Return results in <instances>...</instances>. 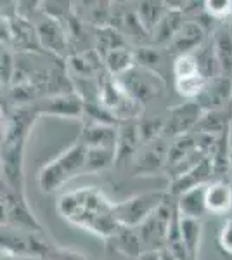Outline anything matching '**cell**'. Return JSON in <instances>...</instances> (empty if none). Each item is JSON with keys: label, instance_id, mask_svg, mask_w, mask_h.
Returning a JSON list of instances; mask_svg holds the SVG:
<instances>
[{"label": "cell", "instance_id": "cell-11", "mask_svg": "<svg viewBox=\"0 0 232 260\" xmlns=\"http://www.w3.org/2000/svg\"><path fill=\"white\" fill-rule=\"evenodd\" d=\"M85 148H108L115 149L118 144V127L111 123H94L87 121L78 137Z\"/></svg>", "mask_w": 232, "mask_h": 260}, {"label": "cell", "instance_id": "cell-18", "mask_svg": "<svg viewBox=\"0 0 232 260\" xmlns=\"http://www.w3.org/2000/svg\"><path fill=\"white\" fill-rule=\"evenodd\" d=\"M104 66L111 75H115V78L121 77L123 73H126L130 68L136 66V52L128 49V45L120 49H115L113 52H109L104 57Z\"/></svg>", "mask_w": 232, "mask_h": 260}, {"label": "cell", "instance_id": "cell-13", "mask_svg": "<svg viewBox=\"0 0 232 260\" xmlns=\"http://www.w3.org/2000/svg\"><path fill=\"white\" fill-rule=\"evenodd\" d=\"M175 207L179 217H182V219L201 220L205 213L208 212V208H206V186L194 187V189L177 196Z\"/></svg>", "mask_w": 232, "mask_h": 260}, {"label": "cell", "instance_id": "cell-33", "mask_svg": "<svg viewBox=\"0 0 232 260\" xmlns=\"http://www.w3.org/2000/svg\"><path fill=\"white\" fill-rule=\"evenodd\" d=\"M227 141H229L230 156H232V115H230V121H229V130H227Z\"/></svg>", "mask_w": 232, "mask_h": 260}, {"label": "cell", "instance_id": "cell-23", "mask_svg": "<svg viewBox=\"0 0 232 260\" xmlns=\"http://www.w3.org/2000/svg\"><path fill=\"white\" fill-rule=\"evenodd\" d=\"M168 7L164 2H141L137 7V16L141 19V23L144 24V28L149 33H153V30L158 26V23L161 21V18L167 14Z\"/></svg>", "mask_w": 232, "mask_h": 260}, {"label": "cell", "instance_id": "cell-29", "mask_svg": "<svg viewBox=\"0 0 232 260\" xmlns=\"http://www.w3.org/2000/svg\"><path fill=\"white\" fill-rule=\"evenodd\" d=\"M47 260H88V257L77 250L64 248V246H52Z\"/></svg>", "mask_w": 232, "mask_h": 260}, {"label": "cell", "instance_id": "cell-30", "mask_svg": "<svg viewBox=\"0 0 232 260\" xmlns=\"http://www.w3.org/2000/svg\"><path fill=\"white\" fill-rule=\"evenodd\" d=\"M218 246L223 253L232 257V219H227L218 234Z\"/></svg>", "mask_w": 232, "mask_h": 260}, {"label": "cell", "instance_id": "cell-8", "mask_svg": "<svg viewBox=\"0 0 232 260\" xmlns=\"http://www.w3.org/2000/svg\"><path fill=\"white\" fill-rule=\"evenodd\" d=\"M196 103L203 108V111H225L232 104V78L217 77L208 80Z\"/></svg>", "mask_w": 232, "mask_h": 260}, {"label": "cell", "instance_id": "cell-19", "mask_svg": "<svg viewBox=\"0 0 232 260\" xmlns=\"http://www.w3.org/2000/svg\"><path fill=\"white\" fill-rule=\"evenodd\" d=\"M179 224H180V231H182V238L185 243L189 260H196L197 251H200L201 234H203V224H201V220L182 219V217H179Z\"/></svg>", "mask_w": 232, "mask_h": 260}, {"label": "cell", "instance_id": "cell-12", "mask_svg": "<svg viewBox=\"0 0 232 260\" xmlns=\"http://www.w3.org/2000/svg\"><path fill=\"white\" fill-rule=\"evenodd\" d=\"M213 175H215V172H213L212 160L206 156L205 160L197 167H194L191 172H187V174L182 175V177L172 180V186H170V191L168 192L174 196H180V194H184L185 191L194 189V187L208 186Z\"/></svg>", "mask_w": 232, "mask_h": 260}, {"label": "cell", "instance_id": "cell-4", "mask_svg": "<svg viewBox=\"0 0 232 260\" xmlns=\"http://www.w3.org/2000/svg\"><path fill=\"white\" fill-rule=\"evenodd\" d=\"M116 82L126 92V95H130L141 106L159 98L163 94L164 87H167L159 71L147 70L137 64L121 75V77H118Z\"/></svg>", "mask_w": 232, "mask_h": 260}, {"label": "cell", "instance_id": "cell-26", "mask_svg": "<svg viewBox=\"0 0 232 260\" xmlns=\"http://www.w3.org/2000/svg\"><path fill=\"white\" fill-rule=\"evenodd\" d=\"M174 75L175 80H182V78L194 77V75L200 73V64H197L196 56L192 54H182V56H177L174 62Z\"/></svg>", "mask_w": 232, "mask_h": 260}, {"label": "cell", "instance_id": "cell-21", "mask_svg": "<svg viewBox=\"0 0 232 260\" xmlns=\"http://www.w3.org/2000/svg\"><path fill=\"white\" fill-rule=\"evenodd\" d=\"M95 33H97L95 35L97 54H99V57H103V59L115 49L125 47L126 45L123 35H120V30H116V28H113V26L97 28Z\"/></svg>", "mask_w": 232, "mask_h": 260}, {"label": "cell", "instance_id": "cell-15", "mask_svg": "<svg viewBox=\"0 0 232 260\" xmlns=\"http://www.w3.org/2000/svg\"><path fill=\"white\" fill-rule=\"evenodd\" d=\"M206 208L210 213L222 215L232 210V184L217 179L206 186Z\"/></svg>", "mask_w": 232, "mask_h": 260}, {"label": "cell", "instance_id": "cell-32", "mask_svg": "<svg viewBox=\"0 0 232 260\" xmlns=\"http://www.w3.org/2000/svg\"><path fill=\"white\" fill-rule=\"evenodd\" d=\"M2 260H23V257H19V255H14V253H9V251H4L2 250Z\"/></svg>", "mask_w": 232, "mask_h": 260}, {"label": "cell", "instance_id": "cell-17", "mask_svg": "<svg viewBox=\"0 0 232 260\" xmlns=\"http://www.w3.org/2000/svg\"><path fill=\"white\" fill-rule=\"evenodd\" d=\"M217 61L220 66V77L232 78V31L222 26L212 37Z\"/></svg>", "mask_w": 232, "mask_h": 260}, {"label": "cell", "instance_id": "cell-14", "mask_svg": "<svg viewBox=\"0 0 232 260\" xmlns=\"http://www.w3.org/2000/svg\"><path fill=\"white\" fill-rule=\"evenodd\" d=\"M206 42V31L196 21H187L180 31L177 33V37L172 40V52H175L177 56L182 54H192L201 47Z\"/></svg>", "mask_w": 232, "mask_h": 260}, {"label": "cell", "instance_id": "cell-5", "mask_svg": "<svg viewBox=\"0 0 232 260\" xmlns=\"http://www.w3.org/2000/svg\"><path fill=\"white\" fill-rule=\"evenodd\" d=\"M37 115L62 116V118H83L85 101L78 92H59L33 106Z\"/></svg>", "mask_w": 232, "mask_h": 260}, {"label": "cell", "instance_id": "cell-10", "mask_svg": "<svg viewBox=\"0 0 232 260\" xmlns=\"http://www.w3.org/2000/svg\"><path fill=\"white\" fill-rule=\"evenodd\" d=\"M141 128L137 121H123L118 127V144H116V163L126 165L128 161L136 160L139 149L142 148Z\"/></svg>", "mask_w": 232, "mask_h": 260}, {"label": "cell", "instance_id": "cell-31", "mask_svg": "<svg viewBox=\"0 0 232 260\" xmlns=\"http://www.w3.org/2000/svg\"><path fill=\"white\" fill-rule=\"evenodd\" d=\"M137 260H161V250L158 251H144Z\"/></svg>", "mask_w": 232, "mask_h": 260}, {"label": "cell", "instance_id": "cell-16", "mask_svg": "<svg viewBox=\"0 0 232 260\" xmlns=\"http://www.w3.org/2000/svg\"><path fill=\"white\" fill-rule=\"evenodd\" d=\"M184 11L180 9H168L167 14L163 16L161 21L158 23V26L154 28L151 33V40L154 44H172V40L177 37V33L180 31V28L184 26Z\"/></svg>", "mask_w": 232, "mask_h": 260}, {"label": "cell", "instance_id": "cell-20", "mask_svg": "<svg viewBox=\"0 0 232 260\" xmlns=\"http://www.w3.org/2000/svg\"><path fill=\"white\" fill-rule=\"evenodd\" d=\"M229 121L225 111H205L201 116L200 123L196 127L197 134H206V136L220 137L223 134H227L229 130Z\"/></svg>", "mask_w": 232, "mask_h": 260}, {"label": "cell", "instance_id": "cell-28", "mask_svg": "<svg viewBox=\"0 0 232 260\" xmlns=\"http://www.w3.org/2000/svg\"><path fill=\"white\" fill-rule=\"evenodd\" d=\"M16 66L14 54L11 52L9 47H2V85H9L16 77Z\"/></svg>", "mask_w": 232, "mask_h": 260}, {"label": "cell", "instance_id": "cell-6", "mask_svg": "<svg viewBox=\"0 0 232 260\" xmlns=\"http://www.w3.org/2000/svg\"><path fill=\"white\" fill-rule=\"evenodd\" d=\"M203 113H205L203 108H201L196 101H189V103H185V104L172 108L170 115H168V120H164L163 132L167 134V136H170L172 139L192 134L194 130H196L197 123H200Z\"/></svg>", "mask_w": 232, "mask_h": 260}, {"label": "cell", "instance_id": "cell-25", "mask_svg": "<svg viewBox=\"0 0 232 260\" xmlns=\"http://www.w3.org/2000/svg\"><path fill=\"white\" fill-rule=\"evenodd\" d=\"M206 83H208V80H206L203 75H194V77L182 78V80H175V89L182 98L196 101L203 94Z\"/></svg>", "mask_w": 232, "mask_h": 260}, {"label": "cell", "instance_id": "cell-22", "mask_svg": "<svg viewBox=\"0 0 232 260\" xmlns=\"http://www.w3.org/2000/svg\"><path fill=\"white\" fill-rule=\"evenodd\" d=\"M116 163V151L108 148H87V160L83 174H97Z\"/></svg>", "mask_w": 232, "mask_h": 260}, {"label": "cell", "instance_id": "cell-3", "mask_svg": "<svg viewBox=\"0 0 232 260\" xmlns=\"http://www.w3.org/2000/svg\"><path fill=\"white\" fill-rule=\"evenodd\" d=\"M167 191H147L115 203V215L121 228L137 229L168 200Z\"/></svg>", "mask_w": 232, "mask_h": 260}, {"label": "cell", "instance_id": "cell-2", "mask_svg": "<svg viewBox=\"0 0 232 260\" xmlns=\"http://www.w3.org/2000/svg\"><path fill=\"white\" fill-rule=\"evenodd\" d=\"M87 160V148L82 142H75L64 153L44 165L39 172V186L45 194L56 192L68 180L83 174Z\"/></svg>", "mask_w": 232, "mask_h": 260}, {"label": "cell", "instance_id": "cell-24", "mask_svg": "<svg viewBox=\"0 0 232 260\" xmlns=\"http://www.w3.org/2000/svg\"><path fill=\"white\" fill-rule=\"evenodd\" d=\"M113 240H116V246L121 253L128 255V257H136L139 258L144 250H142V243H141V238L137 234V229H130V228H121L120 233L116 234Z\"/></svg>", "mask_w": 232, "mask_h": 260}, {"label": "cell", "instance_id": "cell-27", "mask_svg": "<svg viewBox=\"0 0 232 260\" xmlns=\"http://www.w3.org/2000/svg\"><path fill=\"white\" fill-rule=\"evenodd\" d=\"M205 12L213 21H225L232 14V0H206Z\"/></svg>", "mask_w": 232, "mask_h": 260}, {"label": "cell", "instance_id": "cell-9", "mask_svg": "<svg viewBox=\"0 0 232 260\" xmlns=\"http://www.w3.org/2000/svg\"><path fill=\"white\" fill-rule=\"evenodd\" d=\"M35 28H37V35H39L40 45L45 50L57 54V56L66 52L70 42H68L66 31L62 30V26L59 24V19H54L47 14H44L37 21Z\"/></svg>", "mask_w": 232, "mask_h": 260}, {"label": "cell", "instance_id": "cell-1", "mask_svg": "<svg viewBox=\"0 0 232 260\" xmlns=\"http://www.w3.org/2000/svg\"><path fill=\"white\" fill-rule=\"evenodd\" d=\"M57 212L71 224L106 240L115 238L121 229L115 215V203L92 186L62 194L57 203Z\"/></svg>", "mask_w": 232, "mask_h": 260}, {"label": "cell", "instance_id": "cell-7", "mask_svg": "<svg viewBox=\"0 0 232 260\" xmlns=\"http://www.w3.org/2000/svg\"><path fill=\"white\" fill-rule=\"evenodd\" d=\"M170 146H167L161 137L146 142L139 149L136 160H134V169L139 175H154L159 170H167V160Z\"/></svg>", "mask_w": 232, "mask_h": 260}]
</instances>
